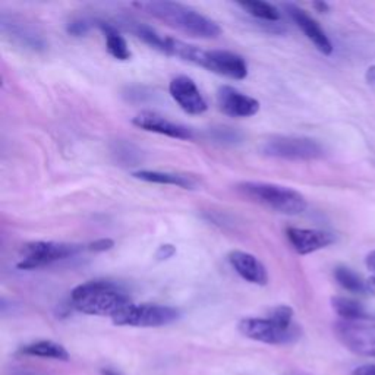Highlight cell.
I'll return each instance as SVG.
<instances>
[{
	"label": "cell",
	"mask_w": 375,
	"mask_h": 375,
	"mask_svg": "<svg viewBox=\"0 0 375 375\" xmlns=\"http://www.w3.org/2000/svg\"><path fill=\"white\" fill-rule=\"evenodd\" d=\"M131 304L132 301L125 289L111 280H91L76 286L71 293L72 308L87 316L113 320Z\"/></svg>",
	"instance_id": "6da1fadb"
},
{
	"label": "cell",
	"mask_w": 375,
	"mask_h": 375,
	"mask_svg": "<svg viewBox=\"0 0 375 375\" xmlns=\"http://www.w3.org/2000/svg\"><path fill=\"white\" fill-rule=\"evenodd\" d=\"M135 6L188 36L198 38H215L222 34V28L217 22L182 3L159 0V2L136 3Z\"/></svg>",
	"instance_id": "7a4b0ae2"
},
{
	"label": "cell",
	"mask_w": 375,
	"mask_h": 375,
	"mask_svg": "<svg viewBox=\"0 0 375 375\" xmlns=\"http://www.w3.org/2000/svg\"><path fill=\"white\" fill-rule=\"evenodd\" d=\"M238 192L249 201L288 215H298L306 210L305 197L288 186L265 182H242Z\"/></svg>",
	"instance_id": "3957f363"
},
{
	"label": "cell",
	"mask_w": 375,
	"mask_h": 375,
	"mask_svg": "<svg viewBox=\"0 0 375 375\" xmlns=\"http://www.w3.org/2000/svg\"><path fill=\"white\" fill-rule=\"evenodd\" d=\"M340 343L355 355L375 358V318L365 316L356 320H340L334 324Z\"/></svg>",
	"instance_id": "277c9868"
},
{
	"label": "cell",
	"mask_w": 375,
	"mask_h": 375,
	"mask_svg": "<svg viewBox=\"0 0 375 375\" xmlns=\"http://www.w3.org/2000/svg\"><path fill=\"white\" fill-rule=\"evenodd\" d=\"M269 157L283 160H318L325 155V148L317 139L306 136H273L262 146Z\"/></svg>",
	"instance_id": "5b68a950"
},
{
	"label": "cell",
	"mask_w": 375,
	"mask_h": 375,
	"mask_svg": "<svg viewBox=\"0 0 375 375\" xmlns=\"http://www.w3.org/2000/svg\"><path fill=\"white\" fill-rule=\"evenodd\" d=\"M81 245L65 243V242H47L36 241L25 243L21 249V258L18 262V269L21 270H36L57 262L60 260H66L78 253L83 251Z\"/></svg>",
	"instance_id": "8992f818"
},
{
	"label": "cell",
	"mask_w": 375,
	"mask_h": 375,
	"mask_svg": "<svg viewBox=\"0 0 375 375\" xmlns=\"http://www.w3.org/2000/svg\"><path fill=\"white\" fill-rule=\"evenodd\" d=\"M181 311L169 305L157 304H131L112 321L125 327H163L178 321Z\"/></svg>",
	"instance_id": "52a82bcc"
},
{
	"label": "cell",
	"mask_w": 375,
	"mask_h": 375,
	"mask_svg": "<svg viewBox=\"0 0 375 375\" xmlns=\"http://www.w3.org/2000/svg\"><path fill=\"white\" fill-rule=\"evenodd\" d=\"M239 332L255 341L265 343V345H292L301 337V328L293 325L290 328H285L276 324L273 320L267 318H243L239 323Z\"/></svg>",
	"instance_id": "ba28073f"
},
{
	"label": "cell",
	"mask_w": 375,
	"mask_h": 375,
	"mask_svg": "<svg viewBox=\"0 0 375 375\" xmlns=\"http://www.w3.org/2000/svg\"><path fill=\"white\" fill-rule=\"evenodd\" d=\"M197 65L230 80H243L248 75L245 59L226 50H202Z\"/></svg>",
	"instance_id": "9c48e42d"
},
{
	"label": "cell",
	"mask_w": 375,
	"mask_h": 375,
	"mask_svg": "<svg viewBox=\"0 0 375 375\" xmlns=\"http://www.w3.org/2000/svg\"><path fill=\"white\" fill-rule=\"evenodd\" d=\"M169 91L171 99H174L181 106L182 111L188 115H202L207 112V101L202 97L197 84L190 76H176L175 80H171Z\"/></svg>",
	"instance_id": "30bf717a"
},
{
	"label": "cell",
	"mask_w": 375,
	"mask_h": 375,
	"mask_svg": "<svg viewBox=\"0 0 375 375\" xmlns=\"http://www.w3.org/2000/svg\"><path fill=\"white\" fill-rule=\"evenodd\" d=\"M132 123L139 129L166 135L169 138L183 141H190L194 138V132L190 128H186L185 125L171 122L155 112H141L132 119Z\"/></svg>",
	"instance_id": "8fae6325"
},
{
	"label": "cell",
	"mask_w": 375,
	"mask_h": 375,
	"mask_svg": "<svg viewBox=\"0 0 375 375\" xmlns=\"http://www.w3.org/2000/svg\"><path fill=\"white\" fill-rule=\"evenodd\" d=\"M217 103L220 111L232 118H251L258 113L260 103L239 90L223 85L217 92Z\"/></svg>",
	"instance_id": "7c38bea8"
},
{
	"label": "cell",
	"mask_w": 375,
	"mask_h": 375,
	"mask_svg": "<svg viewBox=\"0 0 375 375\" xmlns=\"http://www.w3.org/2000/svg\"><path fill=\"white\" fill-rule=\"evenodd\" d=\"M286 236L299 255H308L320 249H324L334 243V234L318 229H301V227H288Z\"/></svg>",
	"instance_id": "4fadbf2b"
},
{
	"label": "cell",
	"mask_w": 375,
	"mask_h": 375,
	"mask_svg": "<svg viewBox=\"0 0 375 375\" xmlns=\"http://www.w3.org/2000/svg\"><path fill=\"white\" fill-rule=\"evenodd\" d=\"M285 9L289 15V18L295 22V25L302 31V33L311 40V43L314 44L323 55L328 56L333 53V44L330 38H328L325 31L320 27V24L314 18L309 17L304 9H301L299 6H296L293 3H286Z\"/></svg>",
	"instance_id": "5bb4252c"
},
{
	"label": "cell",
	"mask_w": 375,
	"mask_h": 375,
	"mask_svg": "<svg viewBox=\"0 0 375 375\" xmlns=\"http://www.w3.org/2000/svg\"><path fill=\"white\" fill-rule=\"evenodd\" d=\"M227 258L232 269L249 283L258 286L269 283V273L255 255L243 251H232Z\"/></svg>",
	"instance_id": "9a60e30c"
},
{
	"label": "cell",
	"mask_w": 375,
	"mask_h": 375,
	"mask_svg": "<svg viewBox=\"0 0 375 375\" xmlns=\"http://www.w3.org/2000/svg\"><path fill=\"white\" fill-rule=\"evenodd\" d=\"M2 31L5 34H9L13 40L20 41L24 47H28V49L33 50L44 49L43 37L28 24H24L13 18L8 20L6 15H2Z\"/></svg>",
	"instance_id": "2e32d148"
},
{
	"label": "cell",
	"mask_w": 375,
	"mask_h": 375,
	"mask_svg": "<svg viewBox=\"0 0 375 375\" xmlns=\"http://www.w3.org/2000/svg\"><path fill=\"white\" fill-rule=\"evenodd\" d=\"M135 179L150 182V183H160V185H174L183 188V190H194L197 182L194 178L179 175V174H170V171H157V170H139L132 175Z\"/></svg>",
	"instance_id": "e0dca14e"
},
{
	"label": "cell",
	"mask_w": 375,
	"mask_h": 375,
	"mask_svg": "<svg viewBox=\"0 0 375 375\" xmlns=\"http://www.w3.org/2000/svg\"><path fill=\"white\" fill-rule=\"evenodd\" d=\"M20 353L44 359H56V361H65V362L71 359L69 352L53 340H40L29 343V345H25L20 349Z\"/></svg>",
	"instance_id": "ac0fdd59"
},
{
	"label": "cell",
	"mask_w": 375,
	"mask_h": 375,
	"mask_svg": "<svg viewBox=\"0 0 375 375\" xmlns=\"http://www.w3.org/2000/svg\"><path fill=\"white\" fill-rule=\"evenodd\" d=\"M99 28L104 33L106 37V49L107 52L111 53V56H113L118 60H129L132 53L128 47L127 40H125L113 25L99 21Z\"/></svg>",
	"instance_id": "d6986e66"
},
{
	"label": "cell",
	"mask_w": 375,
	"mask_h": 375,
	"mask_svg": "<svg viewBox=\"0 0 375 375\" xmlns=\"http://www.w3.org/2000/svg\"><path fill=\"white\" fill-rule=\"evenodd\" d=\"M332 306L341 320H356L367 316L361 302L345 298V296H334L332 299Z\"/></svg>",
	"instance_id": "ffe728a7"
},
{
	"label": "cell",
	"mask_w": 375,
	"mask_h": 375,
	"mask_svg": "<svg viewBox=\"0 0 375 375\" xmlns=\"http://www.w3.org/2000/svg\"><path fill=\"white\" fill-rule=\"evenodd\" d=\"M334 278L337 280V283L348 292L365 293L368 290L367 281H364L361 276H358L353 270L343 267V265L334 270Z\"/></svg>",
	"instance_id": "44dd1931"
},
{
	"label": "cell",
	"mask_w": 375,
	"mask_h": 375,
	"mask_svg": "<svg viewBox=\"0 0 375 375\" xmlns=\"http://www.w3.org/2000/svg\"><path fill=\"white\" fill-rule=\"evenodd\" d=\"M245 12L253 15L257 20L277 22L280 20L278 9L267 2H239L238 3Z\"/></svg>",
	"instance_id": "7402d4cb"
},
{
	"label": "cell",
	"mask_w": 375,
	"mask_h": 375,
	"mask_svg": "<svg viewBox=\"0 0 375 375\" xmlns=\"http://www.w3.org/2000/svg\"><path fill=\"white\" fill-rule=\"evenodd\" d=\"M210 138L215 143H222V144H238L242 141V134L238 132L233 128L227 127H220V128H213L210 131Z\"/></svg>",
	"instance_id": "603a6c76"
},
{
	"label": "cell",
	"mask_w": 375,
	"mask_h": 375,
	"mask_svg": "<svg viewBox=\"0 0 375 375\" xmlns=\"http://www.w3.org/2000/svg\"><path fill=\"white\" fill-rule=\"evenodd\" d=\"M113 154L116 155V159L128 166H135L139 162V151L128 143H119L116 146V150H113Z\"/></svg>",
	"instance_id": "cb8c5ba5"
},
{
	"label": "cell",
	"mask_w": 375,
	"mask_h": 375,
	"mask_svg": "<svg viewBox=\"0 0 375 375\" xmlns=\"http://www.w3.org/2000/svg\"><path fill=\"white\" fill-rule=\"evenodd\" d=\"M270 320H273L276 324L285 327V328H290L295 325L293 323V309L288 305H278L274 306L273 309H270L269 316Z\"/></svg>",
	"instance_id": "d4e9b609"
},
{
	"label": "cell",
	"mask_w": 375,
	"mask_h": 375,
	"mask_svg": "<svg viewBox=\"0 0 375 375\" xmlns=\"http://www.w3.org/2000/svg\"><path fill=\"white\" fill-rule=\"evenodd\" d=\"M68 34L72 37H84L88 34L90 24L84 20H73L66 27Z\"/></svg>",
	"instance_id": "484cf974"
},
{
	"label": "cell",
	"mask_w": 375,
	"mask_h": 375,
	"mask_svg": "<svg viewBox=\"0 0 375 375\" xmlns=\"http://www.w3.org/2000/svg\"><path fill=\"white\" fill-rule=\"evenodd\" d=\"M113 246H115L113 239L103 238V239H97V241L88 243L85 246V249H88V251H91V253H106V251H111Z\"/></svg>",
	"instance_id": "4316f807"
},
{
	"label": "cell",
	"mask_w": 375,
	"mask_h": 375,
	"mask_svg": "<svg viewBox=\"0 0 375 375\" xmlns=\"http://www.w3.org/2000/svg\"><path fill=\"white\" fill-rule=\"evenodd\" d=\"M176 254V249L174 245H162L157 253H155V257H157L159 260H167V258H171Z\"/></svg>",
	"instance_id": "83f0119b"
},
{
	"label": "cell",
	"mask_w": 375,
	"mask_h": 375,
	"mask_svg": "<svg viewBox=\"0 0 375 375\" xmlns=\"http://www.w3.org/2000/svg\"><path fill=\"white\" fill-rule=\"evenodd\" d=\"M352 375H375V365H364L356 368Z\"/></svg>",
	"instance_id": "f1b7e54d"
},
{
	"label": "cell",
	"mask_w": 375,
	"mask_h": 375,
	"mask_svg": "<svg viewBox=\"0 0 375 375\" xmlns=\"http://www.w3.org/2000/svg\"><path fill=\"white\" fill-rule=\"evenodd\" d=\"M365 78H367V83L375 90V65H372V66H369V68L367 69Z\"/></svg>",
	"instance_id": "f546056e"
},
{
	"label": "cell",
	"mask_w": 375,
	"mask_h": 375,
	"mask_svg": "<svg viewBox=\"0 0 375 375\" xmlns=\"http://www.w3.org/2000/svg\"><path fill=\"white\" fill-rule=\"evenodd\" d=\"M365 264H367V267L375 273V251L369 253L365 258Z\"/></svg>",
	"instance_id": "4dcf8cb0"
},
{
	"label": "cell",
	"mask_w": 375,
	"mask_h": 375,
	"mask_svg": "<svg viewBox=\"0 0 375 375\" xmlns=\"http://www.w3.org/2000/svg\"><path fill=\"white\" fill-rule=\"evenodd\" d=\"M314 8H316L318 12H328V9H330V6H328V5L324 3V2H317V3H314Z\"/></svg>",
	"instance_id": "1f68e13d"
},
{
	"label": "cell",
	"mask_w": 375,
	"mask_h": 375,
	"mask_svg": "<svg viewBox=\"0 0 375 375\" xmlns=\"http://www.w3.org/2000/svg\"><path fill=\"white\" fill-rule=\"evenodd\" d=\"M100 374H101V375H122L119 371H116V369H113V368H103V369L100 371Z\"/></svg>",
	"instance_id": "d6a6232c"
},
{
	"label": "cell",
	"mask_w": 375,
	"mask_h": 375,
	"mask_svg": "<svg viewBox=\"0 0 375 375\" xmlns=\"http://www.w3.org/2000/svg\"><path fill=\"white\" fill-rule=\"evenodd\" d=\"M367 285H368V290L375 296V277H371V278L367 281Z\"/></svg>",
	"instance_id": "836d02e7"
}]
</instances>
